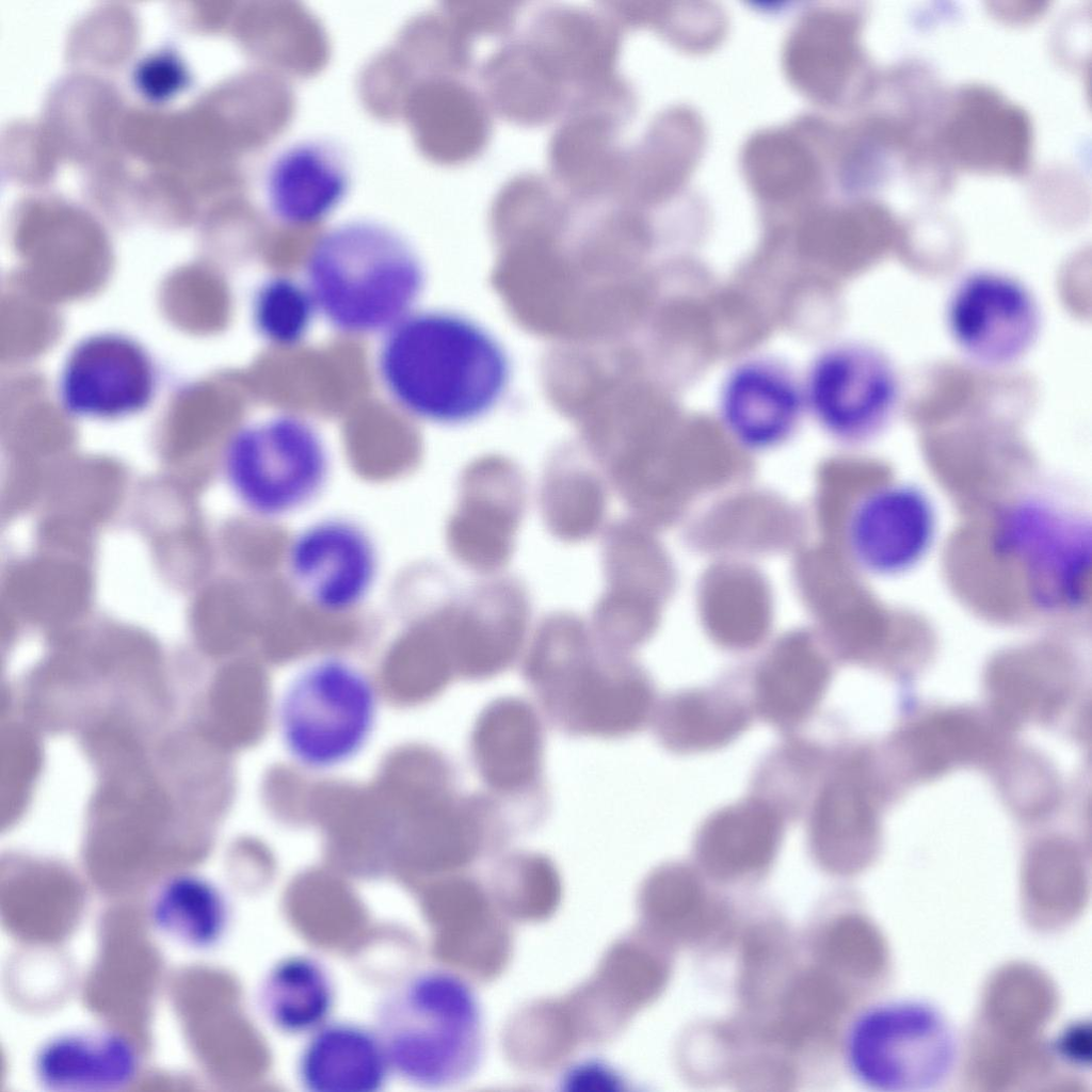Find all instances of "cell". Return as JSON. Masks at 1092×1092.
<instances>
[{
	"instance_id": "1",
	"label": "cell",
	"mask_w": 1092,
	"mask_h": 1092,
	"mask_svg": "<svg viewBox=\"0 0 1092 1092\" xmlns=\"http://www.w3.org/2000/svg\"><path fill=\"white\" fill-rule=\"evenodd\" d=\"M379 379L406 414L433 423L473 420L501 399L510 364L478 323L451 311H413L385 333Z\"/></svg>"
},
{
	"instance_id": "2",
	"label": "cell",
	"mask_w": 1092,
	"mask_h": 1092,
	"mask_svg": "<svg viewBox=\"0 0 1092 1092\" xmlns=\"http://www.w3.org/2000/svg\"><path fill=\"white\" fill-rule=\"evenodd\" d=\"M521 674L550 725L568 737L625 738L653 714L655 692L644 669L603 646L572 613L542 621L525 648Z\"/></svg>"
},
{
	"instance_id": "3",
	"label": "cell",
	"mask_w": 1092,
	"mask_h": 1092,
	"mask_svg": "<svg viewBox=\"0 0 1092 1092\" xmlns=\"http://www.w3.org/2000/svg\"><path fill=\"white\" fill-rule=\"evenodd\" d=\"M318 312L348 335L386 333L413 312L424 285L411 243L376 220L351 219L325 230L306 259Z\"/></svg>"
},
{
	"instance_id": "4",
	"label": "cell",
	"mask_w": 1092,
	"mask_h": 1092,
	"mask_svg": "<svg viewBox=\"0 0 1092 1092\" xmlns=\"http://www.w3.org/2000/svg\"><path fill=\"white\" fill-rule=\"evenodd\" d=\"M373 1028L392 1074L415 1087L461 1083L483 1056L478 995L467 979L447 968L416 970L389 989L376 1007Z\"/></svg>"
},
{
	"instance_id": "5",
	"label": "cell",
	"mask_w": 1092,
	"mask_h": 1092,
	"mask_svg": "<svg viewBox=\"0 0 1092 1092\" xmlns=\"http://www.w3.org/2000/svg\"><path fill=\"white\" fill-rule=\"evenodd\" d=\"M844 478H845V473ZM816 512L824 537L862 572L898 577L917 567L936 536L935 505L920 486L882 480L848 494L830 468L817 477Z\"/></svg>"
},
{
	"instance_id": "6",
	"label": "cell",
	"mask_w": 1092,
	"mask_h": 1092,
	"mask_svg": "<svg viewBox=\"0 0 1092 1092\" xmlns=\"http://www.w3.org/2000/svg\"><path fill=\"white\" fill-rule=\"evenodd\" d=\"M962 1042L936 1003L918 997L872 1002L850 1022L844 1038L846 1065L877 1092H932L956 1075Z\"/></svg>"
},
{
	"instance_id": "7",
	"label": "cell",
	"mask_w": 1092,
	"mask_h": 1092,
	"mask_svg": "<svg viewBox=\"0 0 1092 1092\" xmlns=\"http://www.w3.org/2000/svg\"><path fill=\"white\" fill-rule=\"evenodd\" d=\"M990 536L994 557L1015 566L1037 611L1073 614L1087 604L1091 526L1081 511L1025 494L996 511Z\"/></svg>"
},
{
	"instance_id": "8",
	"label": "cell",
	"mask_w": 1092,
	"mask_h": 1092,
	"mask_svg": "<svg viewBox=\"0 0 1092 1092\" xmlns=\"http://www.w3.org/2000/svg\"><path fill=\"white\" fill-rule=\"evenodd\" d=\"M376 712V692L366 673L344 658L325 656L301 669L285 689L278 729L294 761L327 770L359 754Z\"/></svg>"
},
{
	"instance_id": "9",
	"label": "cell",
	"mask_w": 1092,
	"mask_h": 1092,
	"mask_svg": "<svg viewBox=\"0 0 1092 1092\" xmlns=\"http://www.w3.org/2000/svg\"><path fill=\"white\" fill-rule=\"evenodd\" d=\"M222 470L231 494L247 512L280 519L318 498L331 461L315 425L300 416L279 414L238 430L224 450Z\"/></svg>"
},
{
	"instance_id": "10",
	"label": "cell",
	"mask_w": 1092,
	"mask_h": 1092,
	"mask_svg": "<svg viewBox=\"0 0 1092 1092\" xmlns=\"http://www.w3.org/2000/svg\"><path fill=\"white\" fill-rule=\"evenodd\" d=\"M470 758L485 792L517 828H529L546 812L545 728L536 707L520 696L491 701L470 733Z\"/></svg>"
},
{
	"instance_id": "11",
	"label": "cell",
	"mask_w": 1092,
	"mask_h": 1092,
	"mask_svg": "<svg viewBox=\"0 0 1092 1092\" xmlns=\"http://www.w3.org/2000/svg\"><path fill=\"white\" fill-rule=\"evenodd\" d=\"M603 565L606 589L591 625L608 645L633 651L655 632L671 594L670 560L652 528L635 519L609 528Z\"/></svg>"
},
{
	"instance_id": "12",
	"label": "cell",
	"mask_w": 1092,
	"mask_h": 1092,
	"mask_svg": "<svg viewBox=\"0 0 1092 1092\" xmlns=\"http://www.w3.org/2000/svg\"><path fill=\"white\" fill-rule=\"evenodd\" d=\"M821 425L851 444L869 441L893 422L901 400L894 362L880 349L848 343L823 353L814 364L803 392Z\"/></svg>"
},
{
	"instance_id": "13",
	"label": "cell",
	"mask_w": 1092,
	"mask_h": 1092,
	"mask_svg": "<svg viewBox=\"0 0 1092 1092\" xmlns=\"http://www.w3.org/2000/svg\"><path fill=\"white\" fill-rule=\"evenodd\" d=\"M947 332L971 362L1003 368L1021 360L1041 328L1040 305L1017 277L994 269L965 274L945 307Z\"/></svg>"
},
{
	"instance_id": "14",
	"label": "cell",
	"mask_w": 1092,
	"mask_h": 1092,
	"mask_svg": "<svg viewBox=\"0 0 1092 1092\" xmlns=\"http://www.w3.org/2000/svg\"><path fill=\"white\" fill-rule=\"evenodd\" d=\"M285 567L309 606L337 616L356 611L369 598L380 557L363 525L344 516H324L293 534L286 547Z\"/></svg>"
},
{
	"instance_id": "15",
	"label": "cell",
	"mask_w": 1092,
	"mask_h": 1092,
	"mask_svg": "<svg viewBox=\"0 0 1092 1092\" xmlns=\"http://www.w3.org/2000/svg\"><path fill=\"white\" fill-rule=\"evenodd\" d=\"M459 509L451 526L457 558L475 573L499 572L510 561L524 518V475L511 463L482 460L464 473Z\"/></svg>"
},
{
	"instance_id": "16",
	"label": "cell",
	"mask_w": 1092,
	"mask_h": 1092,
	"mask_svg": "<svg viewBox=\"0 0 1092 1092\" xmlns=\"http://www.w3.org/2000/svg\"><path fill=\"white\" fill-rule=\"evenodd\" d=\"M60 388L69 412L89 418H119L140 412L151 400L154 366L130 338L96 335L70 353Z\"/></svg>"
},
{
	"instance_id": "17",
	"label": "cell",
	"mask_w": 1092,
	"mask_h": 1092,
	"mask_svg": "<svg viewBox=\"0 0 1092 1092\" xmlns=\"http://www.w3.org/2000/svg\"><path fill=\"white\" fill-rule=\"evenodd\" d=\"M530 605L512 579L478 585L454 621L452 653L459 674L473 681L499 676L525 652Z\"/></svg>"
},
{
	"instance_id": "18",
	"label": "cell",
	"mask_w": 1092,
	"mask_h": 1092,
	"mask_svg": "<svg viewBox=\"0 0 1092 1092\" xmlns=\"http://www.w3.org/2000/svg\"><path fill=\"white\" fill-rule=\"evenodd\" d=\"M351 187L344 151L325 139H305L282 149L264 175L271 214L290 226H308L332 214Z\"/></svg>"
},
{
	"instance_id": "19",
	"label": "cell",
	"mask_w": 1092,
	"mask_h": 1092,
	"mask_svg": "<svg viewBox=\"0 0 1092 1092\" xmlns=\"http://www.w3.org/2000/svg\"><path fill=\"white\" fill-rule=\"evenodd\" d=\"M141 1055L127 1035L102 1027L67 1029L35 1049L32 1074L49 1092H112L133 1083Z\"/></svg>"
},
{
	"instance_id": "20",
	"label": "cell",
	"mask_w": 1092,
	"mask_h": 1092,
	"mask_svg": "<svg viewBox=\"0 0 1092 1092\" xmlns=\"http://www.w3.org/2000/svg\"><path fill=\"white\" fill-rule=\"evenodd\" d=\"M803 404V392L791 375L775 364L759 360L743 364L729 375L721 413L740 446L768 450L791 435Z\"/></svg>"
},
{
	"instance_id": "21",
	"label": "cell",
	"mask_w": 1092,
	"mask_h": 1092,
	"mask_svg": "<svg viewBox=\"0 0 1092 1092\" xmlns=\"http://www.w3.org/2000/svg\"><path fill=\"white\" fill-rule=\"evenodd\" d=\"M956 102L944 132L953 159L975 170H1022L1030 148L1025 114L986 89L964 91Z\"/></svg>"
},
{
	"instance_id": "22",
	"label": "cell",
	"mask_w": 1092,
	"mask_h": 1092,
	"mask_svg": "<svg viewBox=\"0 0 1092 1092\" xmlns=\"http://www.w3.org/2000/svg\"><path fill=\"white\" fill-rule=\"evenodd\" d=\"M295 1073L308 1092H378L392 1074L374 1028L331 1019L307 1035Z\"/></svg>"
},
{
	"instance_id": "23",
	"label": "cell",
	"mask_w": 1092,
	"mask_h": 1092,
	"mask_svg": "<svg viewBox=\"0 0 1092 1092\" xmlns=\"http://www.w3.org/2000/svg\"><path fill=\"white\" fill-rule=\"evenodd\" d=\"M148 918L171 942L194 951L210 950L223 941L230 925V904L223 889L195 872L163 879L151 892Z\"/></svg>"
},
{
	"instance_id": "24",
	"label": "cell",
	"mask_w": 1092,
	"mask_h": 1092,
	"mask_svg": "<svg viewBox=\"0 0 1092 1092\" xmlns=\"http://www.w3.org/2000/svg\"><path fill=\"white\" fill-rule=\"evenodd\" d=\"M829 667L809 635L796 631L780 639L757 673L756 702L760 713L778 725L806 718L821 700Z\"/></svg>"
},
{
	"instance_id": "25",
	"label": "cell",
	"mask_w": 1092,
	"mask_h": 1092,
	"mask_svg": "<svg viewBox=\"0 0 1092 1092\" xmlns=\"http://www.w3.org/2000/svg\"><path fill=\"white\" fill-rule=\"evenodd\" d=\"M257 1000L263 1017L275 1030L288 1035H308L330 1021L336 1001L335 983L318 959L287 956L266 973Z\"/></svg>"
},
{
	"instance_id": "26",
	"label": "cell",
	"mask_w": 1092,
	"mask_h": 1092,
	"mask_svg": "<svg viewBox=\"0 0 1092 1092\" xmlns=\"http://www.w3.org/2000/svg\"><path fill=\"white\" fill-rule=\"evenodd\" d=\"M762 580L755 571L729 562L706 574L700 596L702 615L720 644L748 648L765 637L769 597Z\"/></svg>"
},
{
	"instance_id": "27",
	"label": "cell",
	"mask_w": 1092,
	"mask_h": 1092,
	"mask_svg": "<svg viewBox=\"0 0 1092 1092\" xmlns=\"http://www.w3.org/2000/svg\"><path fill=\"white\" fill-rule=\"evenodd\" d=\"M748 712L733 698L707 691L668 697L655 717V734L674 752L707 751L725 745L745 728Z\"/></svg>"
},
{
	"instance_id": "28",
	"label": "cell",
	"mask_w": 1092,
	"mask_h": 1092,
	"mask_svg": "<svg viewBox=\"0 0 1092 1092\" xmlns=\"http://www.w3.org/2000/svg\"><path fill=\"white\" fill-rule=\"evenodd\" d=\"M810 828L816 848L829 860L873 839L876 814L858 769L845 767L825 783L814 806Z\"/></svg>"
},
{
	"instance_id": "29",
	"label": "cell",
	"mask_w": 1092,
	"mask_h": 1092,
	"mask_svg": "<svg viewBox=\"0 0 1092 1092\" xmlns=\"http://www.w3.org/2000/svg\"><path fill=\"white\" fill-rule=\"evenodd\" d=\"M777 812L760 800L722 808L703 824L698 846L711 865L727 869L758 864L773 851L781 833Z\"/></svg>"
},
{
	"instance_id": "30",
	"label": "cell",
	"mask_w": 1092,
	"mask_h": 1092,
	"mask_svg": "<svg viewBox=\"0 0 1092 1092\" xmlns=\"http://www.w3.org/2000/svg\"><path fill=\"white\" fill-rule=\"evenodd\" d=\"M607 491L598 473L577 466L552 467L543 476L540 508L545 527L565 543H581L603 527Z\"/></svg>"
},
{
	"instance_id": "31",
	"label": "cell",
	"mask_w": 1092,
	"mask_h": 1092,
	"mask_svg": "<svg viewBox=\"0 0 1092 1092\" xmlns=\"http://www.w3.org/2000/svg\"><path fill=\"white\" fill-rule=\"evenodd\" d=\"M1067 669L1053 660L1016 658L997 664L989 688L997 713L1019 723L1049 718L1070 691Z\"/></svg>"
},
{
	"instance_id": "32",
	"label": "cell",
	"mask_w": 1092,
	"mask_h": 1092,
	"mask_svg": "<svg viewBox=\"0 0 1092 1092\" xmlns=\"http://www.w3.org/2000/svg\"><path fill=\"white\" fill-rule=\"evenodd\" d=\"M906 746L917 771L931 775L979 756L989 746V736L975 718L947 713L916 726Z\"/></svg>"
},
{
	"instance_id": "33",
	"label": "cell",
	"mask_w": 1092,
	"mask_h": 1092,
	"mask_svg": "<svg viewBox=\"0 0 1092 1092\" xmlns=\"http://www.w3.org/2000/svg\"><path fill=\"white\" fill-rule=\"evenodd\" d=\"M318 308L308 286L286 276L264 280L253 300V320L273 346L293 347L308 334Z\"/></svg>"
},
{
	"instance_id": "34",
	"label": "cell",
	"mask_w": 1092,
	"mask_h": 1092,
	"mask_svg": "<svg viewBox=\"0 0 1092 1092\" xmlns=\"http://www.w3.org/2000/svg\"><path fill=\"white\" fill-rule=\"evenodd\" d=\"M140 84L154 97H163L181 84L182 70L172 57L149 60L140 70Z\"/></svg>"
}]
</instances>
